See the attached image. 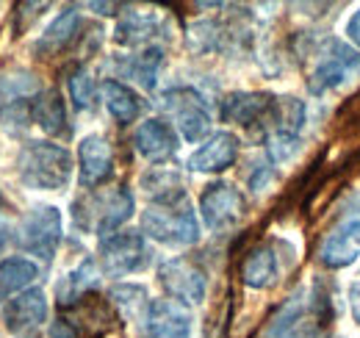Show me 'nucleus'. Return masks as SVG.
Segmentation results:
<instances>
[{"instance_id": "obj_23", "label": "nucleus", "mask_w": 360, "mask_h": 338, "mask_svg": "<svg viewBox=\"0 0 360 338\" xmlns=\"http://www.w3.org/2000/svg\"><path fill=\"white\" fill-rule=\"evenodd\" d=\"M31 117L50 136H70L67 108H64V100L56 89H47V92L37 94V100L31 103Z\"/></svg>"}, {"instance_id": "obj_16", "label": "nucleus", "mask_w": 360, "mask_h": 338, "mask_svg": "<svg viewBox=\"0 0 360 338\" xmlns=\"http://www.w3.org/2000/svg\"><path fill=\"white\" fill-rule=\"evenodd\" d=\"M144 327L150 338H188L191 316L172 299H153L144 316Z\"/></svg>"}, {"instance_id": "obj_9", "label": "nucleus", "mask_w": 360, "mask_h": 338, "mask_svg": "<svg viewBox=\"0 0 360 338\" xmlns=\"http://www.w3.org/2000/svg\"><path fill=\"white\" fill-rule=\"evenodd\" d=\"M158 283L172 302L180 305H200L208 294V280L205 272L188 261V258H169L158 266Z\"/></svg>"}, {"instance_id": "obj_2", "label": "nucleus", "mask_w": 360, "mask_h": 338, "mask_svg": "<svg viewBox=\"0 0 360 338\" xmlns=\"http://www.w3.org/2000/svg\"><path fill=\"white\" fill-rule=\"evenodd\" d=\"M17 175L28 189L61 192L72 177V156L53 142H28L17 156Z\"/></svg>"}, {"instance_id": "obj_33", "label": "nucleus", "mask_w": 360, "mask_h": 338, "mask_svg": "<svg viewBox=\"0 0 360 338\" xmlns=\"http://www.w3.org/2000/svg\"><path fill=\"white\" fill-rule=\"evenodd\" d=\"M271 177V167H266V164H258L255 167V172L250 175V186L255 189V192H261L264 186H266V180Z\"/></svg>"}, {"instance_id": "obj_25", "label": "nucleus", "mask_w": 360, "mask_h": 338, "mask_svg": "<svg viewBox=\"0 0 360 338\" xmlns=\"http://www.w3.org/2000/svg\"><path fill=\"white\" fill-rule=\"evenodd\" d=\"M103 100H105V108L111 111V117L120 123V125H131L139 120L141 114V100L131 86L120 84V81H105L103 84Z\"/></svg>"}, {"instance_id": "obj_35", "label": "nucleus", "mask_w": 360, "mask_h": 338, "mask_svg": "<svg viewBox=\"0 0 360 338\" xmlns=\"http://www.w3.org/2000/svg\"><path fill=\"white\" fill-rule=\"evenodd\" d=\"M349 308H352V316L360 325V283H352L349 286Z\"/></svg>"}, {"instance_id": "obj_28", "label": "nucleus", "mask_w": 360, "mask_h": 338, "mask_svg": "<svg viewBox=\"0 0 360 338\" xmlns=\"http://www.w3.org/2000/svg\"><path fill=\"white\" fill-rule=\"evenodd\" d=\"M161 64H164V50H161V47H147V50H141L139 56H131V58L125 61V75L134 78L141 89H153Z\"/></svg>"}, {"instance_id": "obj_24", "label": "nucleus", "mask_w": 360, "mask_h": 338, "mask_svg": "<svg viewBox=\"0 0 360 338\" xmlns=\"http://www.w3.org/2000/svg\"><path fill=\"white\" fill-rule=\"evenodd\" d=\"M158 31H161V20H158L155 14H150V11H128V14L117 23L114 39H117V44L136 47V44L150 42Z\"/></svg>"}, {"instance_id": "obj_14", "label": "nucleus", "mask_w": 360, "mask_h": 338, "mask_svg": "<svg viewBox=\"0 0 360 338\" xmlns=\"http://www.w3.org/2000/svg\"><path fill=\"white\" fill-rule=\"evenodd\" d=\"M114 175V150L105 136L91 133L78 144V180L84 189L103 186Z\"/></svg>"}, {"instance_id": "obj_34", "label": "nucleus", "mask_w": 360, "mask_h": 338, "mask_svg": "<svg viewBox=\"0 0 360 338\" xmlns=\"http://www.w3.org/2000/svg\"><path fill=\"white\" fill-rule=\"evenodd\" d=\"M347 39L360 47V8L349 17V23H347Z\"/></svg>"}, {"instance_id": "obj_7", "label": "nucleus", "mask_w": 360, "mask_h": 338, "mask_svg": "<svg viewBox=\"0 0 360 338\" xmlns=\"http://www.w3.org/2000/svg\"><path fill=\"white\" fill-rule=\"evenodd\" d=\"M61 242V213L53 206H37L22 216L17 227V244L42 261H53Z\"/></svg>"}, {"instance_id": "obj_36", "label": "nucleus", "mask_w": 360, "mask_h": 338, "mask_svg": "<svg viewBox=\"0 0 360 338\" xmlns=\"http://www.w3.org/2000/svg\"><path fill=\"white\" fill-rule=\"evenodd\" d=\"M97 14H114L111 8H120V3H89Z\"/></svg>"}, {"instance_id": "obj_31", "label": "nucleus", "mask_w": 360, "mask_h": 338, "mask_svg": "<svg viewBox=\"0 0 360 338\" xmlns=\"http://www.w3.org/2000/svg\"><path fill=\"white\" fill-rule=\"evenodd\" d=\"M67 84H70V94H72L75 108L86 111V108L94 106V81H91V75L86 67H75V70L70 73Z\"/></svg>"}, {"instance_id": "obj_22", "label": "nucleus", "mask_w": 360, "mask_h": 338, "mask_svg": "<svg viewBox=\"0 0 360 338\" xmlns=\"http://www.w3.org/2000/svg\"><path fill=\"white\" fill-rule=\"evenodd\" d=\"M269 123V136H285V139H300V130L305 127V103L297 97H274L271 108L264 120Z\"/></svg>"}, {"instance_id": "obj_11", "label": "nucleus", "mask_w": 360, "mask_h": 338, "mask_svg": "<svg viewBox=\"0 0 360 338\" xmlns=\"http://www.w3.org/2000/svg\"><path fill=\"white\" fill-rule=\"evenodd\" d=\"M200 211H202L205 225L219 233L247 216V197L236 186L219 180V183L205 186V192L200 197Z\"/></svg>"}, {"instance_id": "obj_8", "label": "nucleus", "mask_w": 360, "mask_h": 338, "mask_svg": "<svg viewBox=\"0 0 360 338\" xmlns=\"http://www.w3.org/2000/svg\"><path fill=\"white\" fill-rule=\"evenodd\" d=\"M147 261H150L147 242L136 230L114 233V236H108V239L100 242V269L108 277L134 275V272L147 266Z\"/></svg>"}, {"instance_id": "obj_3", "label": "nucleus", "mask_w": 360, "mask_h": 338, "mask_svg": "<svg viewBox=\"0 0 360 338\" xmlns=\"http://www.w3.org/2000/svg\"><path fill=\"white\" fill-rule=\"evenodd\" d=\"M134 216V194L128 186L91 192L86 197L72 203V222L78 230L94 233V236H114L128 219Z\"/></svg>"}, {"instance_id": "obj_20", "label": "nucleus", "mask_w": 360, "mask_h": 338, "mask_svg": "<svg viewBox=\"0 0 360 338\" xmlns=\"http://www.w3.org/2000/svg\"><path fill=\"white\" fill-rule=\"evenodd\" d=\"M238 275H241V283L247 289H255V292L271 289L277 283V255H274V250L269 244L250 247L241 258Z\"/></svg>"}, {"instance_id": "obj_27", "label": "nucleus", "mask_w": 360, "mask_h": 338, "mask_svg": "<svg viewBox=\"0 0 360 338\" xmlns=\"http://www.w3.org/2000/svg\"><path fill=\"white\" fill-rule=\"evenodd\" d=\"M108 302H111V305L117 308V313L125 316V319H144L153 299H147V289H144V286H136V283H117V286L108 292Z\"/></svg>"}, {"instance_id": "obj_21", "label": "nucleus", "mask_w": 360, "mask_h": 338, "mask_svg": "<svg viewBox=\"0 0 360 338\" xmlns=\"http://www.w3.org/2000/svg\"><path fill=\"white\" fill-rule=\"evenodd\" d=\"M100 283V269L91 258H84L81 266H75L67 277H61V283L56 286V296H58V305L61 311L64 308H72L75 302H81L84 296H89Z\"/></svg>"}, {"instance_id": "obj_18", "label": "nucleus", "mask_w": 360, "mask_h": 338, "mask_svg": "<svg viewBox=\"0 0 360 338\" xmlns=\"http://www.w3.org/2000/svg\"><path fill=\"white\" fill-rule=\"evenodd\" d=\"M78 31H81V14L78 8H64L50 25L45 28V34L34 42V56L37 58H53L58 56L61 50H67L70 44L78 39Z\"/></svg>"}, {"instance_id": "obj_1", "label": "nucleus", "mask_w": 360, "mask_h": 338, "mask_svg": "<svg viewBox=\"0 0 360 338\" xmlns=\"http://www.w3.org/2000/svg\"><path fill=\"white\" fill-rule=\"evenodd\" d=\"M330 319H333L330 294L321 289V283H316L311 299L302 302V296H291L283 305V311L271 319L264 338H327Z\"/></svg>"}, {"instance_id": "obj_5", "label": "nucleus", "mask_w": 360, "mask_h": 338, "mask_svg": "<svg viewBox=\"0 0 360 338\" xmlns=\"http://www.w3.org/2000/svg\"><path fill=\"white\" fill-rule=\"evenodd\" d=\"M360 70L358 50H352L341 39H327L316 56L314 70L308 73V92L311 94H327L352 78V73Z\"/></svg>"}, {"instance_id": "obj_19", "label": "nucleus", "mask_w": 360, "mask_h": 338, "mask_svg": "<svg viewBox=\"0 0 360 338\" xmlns=\"http://www.w3.org/2000/svg\"><path fill=\"white\" fill-rule=\"evenodd\" d=\"M271 100L274 97L264 94V92H233L222 100V120L244 127L258 125V123L264 125L271 108Z\"/></svg>"}, {"instance_id": "obj_10", "label": "nucleus", "mask_w": 360, "mask_h": 338, "mask_svg": "<svg viewBox=\"0 0 360 338\" xmlns=\"http://www.w3.org/2000/svg\"><path fill=\"white\" fill-rule=\"evenodd\" d=\"M161 100H164L161 106L172 114L175 125L180 127V136H183L186 142H200V139L208 133V127H211V114H208L202 97H200L194 89H183V86L169 89Z\"/></svg>"}, {"instance_id": "obj_26", "label": "nucleus", "mask_w": 360, "mask_h": 338, "mask_svg": "<svg viewBox=\"0 0 360 338\" xmlns=\"http://www.w3.org/2000/svg\"><path fill=\"white\" fill-rule=\"evenodd\" d=\"M39 277V266L28 258H3L0 261V302L28 289Z\"/></svg>"}, {"instance_id": "obj_17", "label": "nucleus", "mask_w": 360, "mask_h": 338, "mask_svg": "<svg viewBox=\"0 0 360 338\" xmlns=\"http://www.w3.org/2000/svg\"><path fill=\"white\" fill-rule=\"evenodd\" d=\"M236 158H238V139L227 130H219L208 136V142L188 156L186 167L191 172H225L236 164Z\"/></svg>"}, {"instance_id": "obj_15", "label": "nucleus", "mask_w": 360, "mask_h": 338, "mask_svg": "<svg viewBox=\"0 0 360 338\" xmlns=\"http://www.w3.org/2000/svg\"><path fill=\"white\" fill-rule=\"evenodd\" d=\"M136 153L153 164H164L178 153V136L164 120H144L134 133Z\"/></svg>"}, {"instance_id": "obj_6", "label": "nucleus", "mask_w": 360, "mask_h": 338, "mask_svg": "<svg viewBox=\"0 0 360 338\" xmlns=\"http://www.w3.org/2000/svg\"><path fill=\"white\" fill-rule=\"evenodd\" d=\"M360 253V200H349V206L341 211L338 222L330 227L324 242L319 244V263L327 269H344L355 263Z\"/></svg>"}, {"instance_id": "obj_32", "label": "nucleus", "mask_w": 360, "mask_h": 338, "mask_svg": "<svg viewBox=\"0 0 360 338\" xmlns=\"http://www.w3.org/2000/svg\"><path fill=\"white\" fill-rule=\"evenodd\" d=\"M47 8V3H17V11H14V20H17V31H25L28 23H34L39 17V11Z\"/></svg>"}, {"instance_id": "obj_13", "label": "nucleus", "mask_w": 360, "mask_h": 338, "mask_svg": "<svg viewBox=\"0 0 360 338\" xmlns=\"http://www.w3.org/2000/svg\"><path fill=\"white\" fill-rule=\"evenodd\" d=\"M64 311H67L64 319L75 330V338H103L120 322V313L114 311V305L100 299L97 294L84 296L81 302H75L72 308H64Z\"/></svg>"}, {"instance_id": "obj_4", "label": "nucleus", "mask_w": 360, "mask_h": 338, "mask_svg": "<svg viewBox=\"0 0 360 338\" xmlns=\"http://www.w3.org/2000/svg\"><path fill=\"white\" fill-rule=\"evenodd\" d=\"M141 230L169 247H188L200 239V225L188 197H178L169 203H153L141 213Z\"/></svg>"}, {"instance_id": "obj_29", "label": "nucleus", "mask_w": 360, "mask_h": 338, "mask_svg": "<svg viewBox=\"0 0 360 338\" xmlns=\"http://www.w3.org/2000/svg\"><path fill=\"white\" fill-rule=\"evenodd\" d=\"M141 186L153 197V203H169V200L186 197L183 183H180V175L172 172V169H153V172H147L141 177Z\"/></svg>"}, {"instance_id": "obj_30", "label": "nucleus", "mask_w": 360, "mask_h": 338, "mask_svg": "<svg viewBox=\"0 0 360 338\" xmlns=\"http://www.w3.org/2000/svg\"><path fill=\"white\" fill-rule=\"evenodd\" d=\"M225 42V31L219 23L214 20H202V23H194L188 28V47L194 53H211V50H219Z\"/></svg>"}, {"instance_id": "obj_12", "label": "nucleus", "mask_w": 360, "mask_h": 338, "mask_svg": "<svg viewBox=\"0 0 360 338\" xmlns=\"http://www.w3.org/2000/svg\"><path fill=\"white\" fill-rule=\"evenodd\" d=\"M47 322V296L42 289H28L20 296L8 299L3 308V325L11 336L37 338Z\"/></svg>"}, {"instance_id": "obj_37", "label": "nucleus", "mask_w": 360, "mask_h": 338, "mask_svg": "<svg viewBox=\"0 0 360 338\" xmlns=\"http://www.w3.org/2000/svg\"><path fill=\"white\" fill-rule=\"evenodd\" d=\"M6 239H8V225H6V219H3V200H0V250H3Z\"/></svg>"}]
</instances>
